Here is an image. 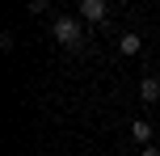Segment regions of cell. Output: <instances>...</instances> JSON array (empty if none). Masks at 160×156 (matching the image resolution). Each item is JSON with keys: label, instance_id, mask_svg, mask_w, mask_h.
I'll list each match as a JSON object with an SVG mask.
<instances>
[{"label": "cell", "instance_id": "cell-1", "mask_svg": "<svg viewBox=\"0 0 160 156\" xmlns=\"http://www.w3.org/2000/svg\"><path fill=\"white\" fill-rule=\"evenodd\" d=\"M51 34H55L59 47H80V38H84L80 17H55V21H51Z\"/></svg>", "mask_w": 160, "mask_h": 156}, {"label": "cell", "instance_id": "cell-2", "mask_svg": "<svg viewBox=\"0 0 160 156\" xmlns=\"http://www.w3.org/2000/svg\"><path fill=\"white\" fill-rule=\"evenodd\" d=\"M76 17H80V21H88V25H101L105 17H110V4H105V0H80Z\"/></svg>", "mask_w": 160, "mask_h": 156}, {"label": "cell", "instance_id": "cell-3", "mask_svg": "<svg viewBox=\"0 0 160 156\" xmlns=\"http://www.w3.org/2000/svg\"><path fill=\"white\" fill-rule=\"evenodd\" d=\"M131 139L143 143V148H152V123H148V118H135V123H131Z\"/></svg>", "mask_w": 160, "mask_h": 156}, {"label": "cell", "instance_id": "cell-4", "mask_svg": "<svg viewBox=\"0 0 160 156\" xmlns=\"http://www.w3.org/2000/svg\"><path fill=\"white\" fill-rule=\"evenodd\" d=\"M118 51L122 55H139V51H143V38H139V34H118Z\"/></svg>", "mask_w": 160, "mask_h": 156}, {"label": "cell", "instance_id": "cell-5", "mask_svg": "<svg viewBox=\"0 0 160 156\" xmlns=\"http://www.w3.org/2000/svg\"><path fill=\"white\" fill-rule=\"evenodd\" d=\"M139 97H143V101H160V80H156V76H148V80L139 84Z\"/></svg>", "mask_w": 160, "mask_h": 156}, {"label": "cell", "instance_id": "cell-6", "mask_svg": "<svg viewBox=\"0 0 160 156\" xmlns=\"http://www.w3.org/2000/svg\"><path fill=\"white\" fill-rule=\"evenodd\" d=\"M143 156H160V148H143Z\"/></svg>", "mask_w": 160, "mask_h": 156}, {"label": "cell", "instance_id": "cell-7", "mask_svg": "<svg viewBox=\"0 0 160 156\" xmlns=\"http://www.w3.org/2000/svg\"><path fill=\"white\" fill-rule=\"evenodd\" d=\"M156 80H160V72H156Z\"/></svg>", "mask_w": 160, "mask_h": 156}]
</instances>
